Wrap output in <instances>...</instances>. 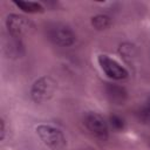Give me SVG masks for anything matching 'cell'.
Masks as SVG:
<instances>
[{
  "instance_id": "obj_1",
  "label": "cell",
  "mask_w": 150,
  "mask_h": 150,
  "mask_svg": "<svg viewBox=\"0 0 150 150\" xmlns=\"http://www.w3.org/2000/svg\"><path fill=\"white\" fill-rule=\"evenodd\" d=\"M36 134L45 145L52 150H62L66 146V137L63 132L50 124H40L36 127Z\"/></svg>"
},
{
  "instance_id": "obj_2",
  "label": "cell",
  "mask_w": 150,
  "mask_h": 150,
  "mask_svg": "<svg viewBox=\"0 0 150 150\" xmlns=\"http://www.w3.org/2000/svg\"><path fill=\"white\" fill-rule=\"evenodd\" d=\"M55 89H56V82L50 76H41L32 86L30 89L32 100L36 103H43L53 97Z\"/></svg>"
},
{
  "instance_id": "obj_3",
  "label": "cell",
  "mask_w": 150,
  "mask_h": 150,
  "mask_svg": "<svg viewBox=\"0 0 150 150\" xmlns=\"http://www.w3.org/2000/svg\"><path fill=\"white\" fill-rule=\"evenodd\" d=\"M47 35L53 43L61 47H68L75 42L74 32L64 23H52L47 28Z\"/></svg>"
},
{
  "instance_id": "obj_4",
  "label": "cell",
  "mask_w": 150,
  "mask_h": 150,
  "mask_svg": "<svg viewBox=\"0 0 150 150\" xmlns=\"http://www.w3.org/2000/svg\"><path fill=\"white\" fill-rule=\"evenodd\" d=\"M6 26L9 32V35L15 39H20L29 34L34 28V25L30 20L26 19L22 15H18V14L8 15L6 20Z\"/></svg>"
},
{
  "instance_id": "obj_5",
  "label": "cell",
  "mask_w": 150,
  "mask_h": 150,
  "mask_svg": "<svg viewBox=\"0 0 150 150\" xmlns=\"http://www.w3.org/2000/svg\"><path fill=\"white\" fill-rule=\"evenodd\" d=\"M84 124L87 129L96 138L107 139L108 137V124L104 118L97 112H88L84 117Z\"/></svg>"
},
{
  "instance_id": "obj_6",
  "label": "cell",
  "mask_w": 150,
  "mask_h": 150,
  "mask_svg": "<svg viewBox=\"0 0 150 150\" xmlns=\"http://www.w3.org/2000/svg\"><path fill=\"white\" fill-rule=\"evenodd\" d=\"M98 64L101 66L102 70L114 80H122L128 76V71L124 67H122L117 61L107 56L100 55L98 56Z\"/></svg>"
},
{
  "instance_id": "obj_7",
  "label": "cell",
  "mask_w": 150,
  "mask_h": 150,
  "mask_svg": "<svg viewBox=\"0 0 150 150\" xmlns=\"http://www.w3.org/2000/svg\"><path fill=\"white\" fill-rule=\"evenodd\" d=\"M105 95L108 100L114 103V104H123L127 100V91L123 87L112 84V83H107L104 88Z\"/></svg>"
},
{
  "instance_id": "obj_8",
  "label": "cell",
  "mask_w": 150,
  "mask_h": 150,
  "mask_svg": "<svg viewBox=\"0 0 150 150\" xmlns=\"http://www.w3.org/2000/svg\"><path fill=\"white\" fill-rule=\"evenodd\" d=\"M14 4L26 13H42L45 11L43 6L35 1H23V0H14Z\"/></svg>"
},
{
  "instance_id": "obj_9",
  "label": "cell",
  "mask_w": 150,
  "mask_h": 150,
  "mask_svg": "<svg viewBox=\"0 0 150 150\" xmlns=\"http://www.w3.org/2000/svg\"><path fill=\"white\" fill-rule=\"evenodd\" d=\"M110 23H111L110 18L107 16V15L100 14V15H96V16H94V18L91 19V25H93L96 29H98V30H101V29H107V28L110 26Z\"/></svg>"
},
{
  "instance_id": "obj_10",
  "label": "cell",
  "mask_w": 150,
  "mask_h": 150,
  "mask_svg": "<svg viewBox=\"0 0 150 150\" xmlns=\"http://www.w3.org/2000/svg\"><path fill=\"white\" fill-rule=\"evenodd\" d=\"M120 54H121L128 62H131V60L135 59V56H136L135 48H134V46H131V45H122V46L120 47Z\"/></svg>"
},
{
  "instance_id": "obj_11",
  "label": "cell",
  "mask_w": 150,
  "mask_h": 150,
  "mask_svg": "<svg viewBox=\"0 0 150 150\" xmlns=\"http://www.w3.org/2000/svg\"><path fill=\"white\" fill-rule=\"evenodd\" d=\"M111 124H112L115 128L120 129V128L123 127V121H122L120 117H117V116H112V117H111Z\"/></svg>"
},
{
  "instance_id": "obj_12",
  "label": "cell",
  "mask_w": 150,
  "mask_h": 150,
  "mask_svg": "<svg viewBox=\"0 0 150 150\" xmlns=\"http://www.w3.org/2000/svg\"><path fill=\"white\" fill-rule=\"evenodd\" d=\"M5 121L1 118L0 120V139L2 141L4 138H5Z\"/></svg>"
},
{
  "instance_id": "obj_13",
  "label": "cell",
  "mask_w": 150,
  "mask_h": 150,
  "mask_svg": "<svg viewBox=\"0 0 150 150\" xmlns=\"http://www.w3.org/2000/svg\"><path fill=\"white\" fill-rule=\"evenodd\" d=\"M149 104H150V103H149Z\"/></svg>"
}]
</instances>
